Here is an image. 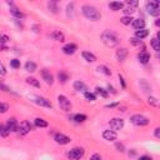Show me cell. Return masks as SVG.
<instances>
[{"mask_svg":"<svg viewBox=\"0 0 160 160\" xmlns=\"http://www.w3.org/2000/svg\"><path fill=\"white\" fill-rule=\"evenodd\" d=\"M101 41L108 46V48H115L119 42H120V38L118 36L116 32L111 31V30H105L101 34Z\"/></svg>","mask_w":160,"mask_h":160,"instance_id":"cell-1","label":"cell"},{"mask_svg":"<svg viewBox=\"0 0 160 160\" xmlns=\"http://www.w3.org/2000/svg\"><path fill=\"white\" fill-rule=\"evenodd\" d=\"M81 10H82L84 16H85L86 19L91 20V21H98V20L101 19L100 11H99L95 6H92V5H84V6L81 8Z\"/></svg>","mask_w":160,"mask_h":160,"instance_id":"cell-2","label":"cell"},{"mask_svg":"<svg viewBox=\"0 0 160 160\" xmlns=\"http://www.w3.org/2000/svg\"><path fill=\"white\" fill-rule=\"evenodd\" d=\"M146 11L151 16H159L160 14V2L158 0H150L146 2Z\"/></svg>","mask_w":160,"mask_h":160,"instance_id":"cell-3","label":"cell"},{"mask_svg":"<svg viewBox=\"0 0 160 160\" xmlns=\"http://www.w3.org/2000/svg\"><path fill=\"white\" fill-rule=\"evenodd\" d=\"M130 121H131V124H134L135 126H146V125L150 122V120H149L146 116L141 115V114H135V115H132V116L130 118Z\"/></svg>","mask_w":160,"mask_h":160,"instance_id":"cell-4","label":"cell"},{"mask_svg":"<svg viewBox=\"0 0 160 160\" xmlns=\"http://www.w3.org/2000/svg\"><path fill=\"white\" fill-rule=\"evenodd\" d=\"M68 158L70 159V160H80V159H82V156L85 155V150L82 149V148H79V146H76V148H72L70 151H68Z\"/></svg>","mask_w":160,"mask_h":160,"instance_id":"cell-5","label":"cell"},{"mask_svg":"<svg viewBox=\"0 0 160 160\" xmlns=\"http://www.w3.org/2000/svg\"><path fill=\"white\" fill-rule=\"evenodd\" d=\"M58 104H59L60 109L64 110V111H70L71 108H72L70 100H69L65 95H59V96H58Z\"/></svg>","mask_w":160,"mask_h":160,"instance_id":"cell-6","label":"cell"},{"mask_svg":"<svg viewBox=\"0 0 160 160\" xmlns=\"http://www.w3.org/2000/svg\"><path fill=\"white\" fill-rule=\"evenodd\" d=\"M109 125H110V129L116 131V130H121L124 128V120L120 119V118H112L110 121H109Z\"/></svg>","mask_w":160,"mask_h":160,"instance_id":"cell-7","label":"cell"},{"mask_svg":"<svg viewBox=\"0 0 160 160\" xmlns=\"http://www.w3.org/2000/svg\"><path fill=\"white\" fill-rule=\"evenodd\" d=\"M54 140H55V142L59 144V145H66V144H69V142L71 141V139H70L69 136H66V135H64V134H61V132L54 134Z\"/></svg>","mask_w":160,"mask_h":160,"instance_id":"cell-8","label":"cell"},{"mask_svg":"<svg viewBox=\"0 0 160 160\" xmlns=\"http://www.w3.org/2000/svg\"><path fill=\"white\" fill-rule=\"evenodd\" d=\"M34 102L39 106H42V108H49L51 109L52 108V104L50 100H48L46 98H42V96H35L34 98Z\"/></svg>","mask_w":160,"mask_h":160,"instance_id":"cell-9","label":"cell"},{"mask_svg":"<svg viewBox=\"0 0 160 160\" xmlns=\"http://www.w3.org/2000/svg\"><path fill=\"white\" fill-rule=\"evenodd\" d=\"M30 130H31V124H30L28 120L21 121L20 125H19V128H18V131H19L21 135H26L28 132H30Z\"/></svg>","mask_w":160,"mask_h":160,"instance_id":"cell-10","label":"cell"},{"mask_svg":"<svg viewBox=\"0 0 160 160\" xmlns=\"http://www.w3.org/2000/svg\"><path fill=\"white\" fill-rule=\"evenodd\" d=\"M102 138L106 141H115L118 139V134L114 130H104L102 131Z\"/></svg>","mask_w":160,"mask_h":160,"instance_id":"cell-11","label":"cell"},{"mask_svg":"<svg viewBox=\"0 0 160 160\" xmlns=\"http://www.w3.org/2000/svg\"><path fill=\"white\" fill-rule=\"evenodd\" d=\"M6 129L10 131V132H12V131H18V128H19V124H18V121H16V119L15 118H10V119H8V121H6Z\"/></svg>","mask_w":160,"mask_h":160,"instance_id":"cell-12","label":"cell"},{"mask_svg":"<svg viewBox=\"0 0 160 160\" xmlns=\"http://www.w3.org/2000/svg\"><path fill=\"white\" fill-rule=\"evenodd\" d=\"M41 76H42V80L48 84V85H52L54 84V76L50 71H48L46 69L41 70Z\"/></svg>","mask_w":160,"mask_h":160,"instance_id":"cell-13","label":"cell"},{"mask_svg":"<svg viewBox=\"0 0 160 160\" xmlns=\"http://www.w3.org/2000/svg\"><path fill=\"white\" fill-rule=\"evenodd\" d=\"M74 90H76V91H80V92H86L88 91V86H86V84L84 82V81H81V80H76V81H74Z\"/></svg>","mask_w":160,"mask_h":160,"instance_id":"cell-14","label":"cell"},{"mask_svg":"<svg viewBox=\"0 0 160 160\" xmlns=\"http://www.w3.org/2000/svg\"><path fill=\"white\" fill-rule=\"evenodd\" d=\"M50 36H51V39H54L55 41H60V42H64V41H65V35H64V32L60 31V30H54V31L50 34Z\"/></svg>","mask_w":160,"mask_h":160,"instance_id":"cell-15","label":"cell"},{"mask_svg":"<svg viewBox=\"0 0 160 160\" xmlns=\"http://www.w3.org/2000/svg\"><path fill=\"white\" fill-rule=\"evenodd\" d=\"M135 30H141V29H145V21L144 19H132L131 24H130Z\"/></svg>","mask_w":160,"mask_h":160,"instance_id":"cell-16","label":"cell"},{"mask_svg":"<svg viewBox=\"0 0 160 160\" xmlns=\"http://www.w3.org/2000/svg\"><path fill=\"white\" fill-rule=\"evenodd\" d=\"M76 50H78V46H76L75 44H72V42L66 44V45L62 48V51H64V54H66V55H72Z\"/></svg>","mask_w":160,"mask_h":160,"instance_id":"cell-17","label":"cell"},{"mask_svg":"<svg viewBox=\"0 0 160 160\" xmlns=\"http://www.w3.org/2000/svg\"><path fill=\"white\" fill-rule=\"evenodd\" d=\"M138 60H139L141 64H148L149 60H150V54H149L148 51L142 50V51H140V52L138 54Z\"/></svg>","mask_w":160,"mask_h":160,"instance_id":"cell-18","label":"cell"},{"mask_svg":"<svg viewBox=\"0 0 160 160\" xmlns=\"http://www.w3.org/2000/svg\"><path fill=\"white\" fill-rule=\"evenodd\" d=\"M109 9L112 11H119V10L124 9V4L120 1H111V2H109Z\"/></svg>","mask_w":160,"mask_h":160,"instance_id":"cell-19","label":"cell"},{"mask_svg":"<svg viewBox=\"0 0 160 160\" xmlns=\"http://www.w3.org/2000/svg\"><path fill=\"white\" fill-rule=\"evenodd\" d=\"M10 14L14 16V18H16V19H22L25 15L22 14V11L21 10H19L16 6H10Z\"/></svg>","mask_w":160,"mask_h":160,"instance_id":"cell-20","label":"cell"},{"mask_svg":"<svg viewBox=\"0 0 160 160\" xmlns=\"http://www.w3.org/2000/svg\"><path fill=\"white\" fill-rule=\"evenodd\" d=\"M81 55H82L84 60H86L88 62H94V61H96V56H95L92 52H90V51H82Z\"/></svg>","mask_w":160,"mask_h":160,"instance_id":"cell-21","label":"cell"},{"mask_svg":"<svg viewBox=\"0 0 160 160\" xmlns=\"http://www.w3.org/2000/svg\"><path fill=\"white\" fill-rule=\"evenodd\" d=\"M126 56H128V50L125 48H121L116 51V58H118L119 61H124L126 59Z\"/></svg>","mask_w":160,"mask_h":160,"instance_id":"cell-22","label":"cell"},{"mask_svg":"<svg viewBox=\"0 0 160 160\" xmlns=\"http://www.w3.org/2000/svg\"><path fill=\"white\" fill-rule=\"evenodd\" d=\"M146 36H149V30L148 29H141V30H136L135 31V38L139 39V40H141V39H144Z\"/></svg>","mask_w":160,"mask_h":160,"instance_id":"cell-23","label":"cell"},{"mask_svg":"<svg viewBox=\"0 0 160 160\" xmlns=\"http://www.w3.org/2000/svg\"><path fill=\"white\" fill-rule=\"evenodd\" d=\"M36 68H38V65L34 61H31V60H29V61L25 62V70L28 72H34L36 70Z\"/></svg>","mask_w":160,"mask_h":160,"instance_id":"cell-24","label":"cell"},{"mask_svg":"<svg viewBox=\"0 0 160 160\" xmlns=\"http://www.w3.org/2000/svg\"><path fill=\"white\" fill-rule=\"evenodd\" d=\"M34 125L36 126V128H48V121L46 120H44V119H41V118H36L35 120H34Z\"/></svg>","mask_w":160,"mask_h":160,"instance_id":"cell-25","label":"cell"},{"mask_svg":"<svg viewBox=\"0 0 160 160\" xmlns=\"http://www.w3.org/2000/svg\"><path fill=\"white\" fill-rule=\"evenodd\" d=\"M58 79H59V81L60 82H66L68 80H69V74L66 72V71H64V70H61V71H59V74H58Z\"/></svg>","mask_w":160,"mask_h":160,"instance_id":"cell-26","label":"cell"},{"mask_svg":"<svg viewBox=\"0 0 160 160\" xmlns=\"http://www.w3.org/2000/svg\"><path fill=\"white\" fill-rule=\"evenodd\" d=\"M26 82H28L29 85L34 86V88H40V82H39V80H38V79H35V78H32V76L26 78Z\"/></svg>","mask_w":160,"mask_h":160,"instance_id":"cell-27","label":"cell"},{"mask_svg":"<svg viewBox=\"0 0 160 160\" xmlns=\"http://www.w3.org/2000/svg\"><path fill=\"white\" fill-rule=\"evenodd\" d=\"M150 45H151V48H152L156 52L160 50V44H159V39H158V36H155V38H152V39H151Z\"/></svg>","mask_w":160,"mask_h":160,"instance_id":"cell-28","label":"cell"},{"mask_svg":"<svg viewBox=\"0 0 160 160\" xmlns=\"http://www.w3.org/2000/svg\"><path fill=\"white\" fill-rule=\"evenodd\" d=\"M95 94L100 95L101 98H108V95H109L108 90H105L104 88H100V86H96V88H95Z\"/></svg>","mask_w":160,"mask_h":160,"instance_id":"cell-29","label":"cell"},{"mask_svg":"<svg viewBox=\"0 0 160 160\" xmlns=\"http://www.w3.org/2000/svg\"><path fill=\"white\" fill-rule=\"evenodd\" d=\"M48 8H49V10H50L51 12H54V14H56V12L59 11L58 2H56V1H49V2H48Z\"/></svg>","mask_w":160,"mask_h":160,"instance_id":"cell-30","label":"cell"},{"mask_svg":"<svg viewBox=\"0 0 160 160\" xmlns=\"http://www.w3.org/2000/svg\"><path fill=\"white\" fill-rule=\"evenodd\" d=\"M74 10H75V4L74 2L68 4V6H66V15L69 18H72L74 16Z\"/></svg>","mask_w":160,"mask_h":160,"instance_id":"cell-31","label":"cell"},{"mask_svg":"<svg viewBox=\"0 0 160 160\" xmlns=\"http://www.w3.org/2000/svg\"><path fill=\"white\" fill-rule=\"evenodd\" d=\"M86 119H88V116H86L85 114H76V115H74V121L78 122V124L84 122Z\"/></svg>","mask_w":160,"mask_h":160,"instance_id":"cell-32","label":"cell"},{"mask_svg":"<svg viewBox=\"0 0 160 160\" xmlns=\"http://www.w3.org/2000/svg\"><path fill=\"white\" fill-rule=\"evenodd\" d=\"M98 70L100 71V72H102V74H105V75H111V70L108 68V66H105V65H100L99 68H98Z\"/></svg>","mask_w":160,"mask_h":160,"instance_id":"cell-33","label":"cell"},{"mask_svg":"<svg viewBox=\"0 0 160 160\" xmlns=\"http://www.w3.org/2000/svg\"><path fill=\"white\" fill-rule=\"evenodd\" d=\"M84 96H85V99H86L88 101H95V100H96V95H95L94 92H90V91L84 92Z\"/></svg>","mask_w":160,"mask_h":160,"instance_id":"cell-34","label":"cell"},{"mask_svg":"<svg viewBox=\"0 0 160 160\" xmlns=\"http://www.w3.org/2000/svg\"><path fill=\"white\" fill-rule=\"evenodd\" d=\"M131 21H132V18H131V16H125V15H124V16L120 19V22H121L122 25H130Z\"/></svg>","mask_w":160,"mask_h":160,"instance_id":"cell-35","label":"cell"},{"mask_svg":"<svg viewBox=\"0 0 160 160\" xmlns=\"http://www.w3.org/2000/svg\"><path fill=\"white\" fill-rule=\"evenodd\" d=\"M9 134H10V131L6 129V126L0 124V136H2V138H6Z\"/></svg>","mask_w":160,"mask_h":160,"instance_id":"cell-36","label":"cell"},{"mask_svg":"<svg viewBox=\"0 0 160 160\" xmlns=\"http://www.w3.org/2000/svg\"><path fill=\"white\" fill-rule=\"evenodd\" d=\"M122 12L125 14V16H131V15L135 12V9H134V8L128 6V8H124V9H122Z\"/></svg>","mask_w":160,"mask_h":160,"instance_id":"cell-37","label":"cell"},{"mask_svg":"<svg viewBox=\"0 0 160 160\" xmlns=\"http://www.w3.org/2000/svg\"><path fill=\"white\" fill-rule=\"evenodd\" d=\"M148 102H149L150 105L155 106V108L159 106V100H158L156 98H154V96H149V98H148Z\"/></svg>","mask_w":160,"mask_h":160,"instance_id":"cell-38","label":"cell"},{"mask_svg":"<svg viewBox=\"0 0 160 160\" xmlns=\"http://www.w3.org/2000/svg\"><path fill=\"white\" fill-rule=\"evenodd\" d=\"M10 66H11L12 69H19V68H20V60H18V59L10 60Z\"/></svg>","mask_w":160,"mask_h":160,"instance_id":"cell-39","label":"cell"},{"mask_svg":"<svg viewBox=\"0 0 160 160\" xmlns=\"http://www.w3.org/2000/svg\"><path fill=\"white\" fill-rule=\"evenodd\" d=\"M130 44H132L134 46H140V45L142 44V41L139 40V39H136V38H131V39H130Z\"/></svg>","mask_w":160,"mask_h":160,"instance_id":"cell-40","label":"cell"},{"mask_svg":"<svg viewBox=\"0 0 160 160\" xmlns=\"http://www.w3.org/2000/svg\"><path fill=\"white\" fill-rule=\"evenodd\" d=\"M9 110V105L5 102H0V114H4Z\"/></svg>","mask_w":160,"mask_h":160,"instance_id":"cell-41","label":"cell"},{"mask_svg":"<svg viewBox=\"0 0 160 160\" xmlns=\"http://www.w3.org/2000/svg\"><path fill=\"white\" fill-rule=\"evenodd\" d=\"M0 75L1 76H4V75H6V68H5V65L0 61Z\"/></svg>","mask_w":160,"mask_h":160,"instance_id":"cell-42","label":"cell"},{"mask_svg":"<svg viewBox=\"0 0 160 160\" xmlns=\"http://www.w3.org/2000/svg\"><path fill=\"white\" fill-rule=\"evenodd\" d=\"M126 4H128L130 8H134V9L139 5V2H138V1H130V0H126Z\"/></svg>","mask_w":160,"mask_h":160,"instance_id":"cell-43","label":"cell"},{"mask_svg":"<svg viewBox=\"0 0 160 160\" xmlns=\"http://www.w3.org/2000/svg\"><path fill=\"white\" fill-rule=\"evenodd\" d=\"M89 160H101V155L98 154V152H95V154H92V155L90 156Z\"/></svg>","mask_w":160,"mask_h":160,"instance_id":"cell-44","label":"cell"},{"mask_svg":"<svg viewBox=\"0 0 160 160\" xmlns=\"http://www.w3.org/2000/svg\"><path fill=\"white\" fill-rule=\"evenodd\" d=\"M119 79H120V82H121V88H122V89H125V88H126V84H125V80H124L122 75H120V74H119Z\"/></svg>","mask_w":160,"mask_h":160,"instance_id":"cell-45","label":"cell"},{"mask_svg":"<svg viewBox=\"0 0 160 160\" xmlns=\"http://www.w3.org/2000/svg\"><path fill=\"white\" fill-rule=\"evenodd\" d=\"M115 148L118 149V151H121V152L124 151V145H122V144H120V142H118V144L115 145Z\"/></svg>","mask_w":160,"mask_h":160,"instance_id":"cell-46","label":"cell"},{"mask_svg":"<svg viewBox=\"0 0 160 160\" xmlns=\"http://www.w3.org/2000/svg\"><path fill=\"white\" fill-rule=\"evenodd\" d=\"M118 105H119V102H111V104H106V105H105V108L111 109V108H115V106H118Z\"/></svg>","mask_w":160,"mask_h":160,"instance_id":"cell-47","label":"cell"},{"mask_svg":"<svg viewBox=\"0 0 160 160\" xmlns=\"http://www.w3.org/2000/svg\"><path fill=\"white\" fill-rule=\"evenodd\" d=\"M9 40V38L6 36V35H2V36H0V44H4V42H6Z\"/></svg>","mask_w":160,"mask_h":160,"instance_id":"cell-48","label":"cell"},{"mask_svg":"<svg viewBox=\"0 0 160 160\" xmlns=\"http://www.w3.org/2000/svg\"><path fill=\"white\" fill-rule=\"evenodd\" d=\"M138 160H151V156H149V155H142V156H140Z\"/></svg>","mask_w":160,"mask_h":160,"instance_id":"cell-49","label":"cell"},{"mask_svg":"<svg viewBox=\"0 0 160 160\" xmlns=\"http://www.w3.org/2000/svg\"><path fill=\"white\" fill-rule=\"evenodd\" d=\"M154 134H155V138H160V128H156L155 129V131H154Z\"/></svg>","mask_w":160,"mask_h":160,"instance_id":"cell-50","label":"cell"},{"mask_svg":"<svg viewBox=\"0 0 160 160\" xmlns=\"http://www.w3.org/2000/svg\"><path fill=\"white\" fill-rule=\"evenodd\" d=\"M0 90H2V91H10V89H9L8 86H5V85H1V84H0Z\"/></svg>","mask_w":160,"mask_h":160,"instance_id":"cell-51","label":"cell"},{"mask_svg":"<svg viewBox=\"0 0 160 160\" xmlns=\"http://www.w3.org/2000/svg\"><path fill=\"white\" fill-rule=\"evenodd\" d=\"M108 89H109V91L111 90V92H112V94H116V91H115V89H114V88H112L111 85H109V86H108Z\"/></svg>","mask_w":160,"mask_h":160,"instance_id":"cell-52","label":"cell"},{"mask_svg":"<svg viewBox=\"0 0 160 160\" xmlns=\"http://www.w3.org/2000/svg\"><path fill=\"white\" fill-rule=\"evenodd\" d=\"M32 29H34V31H35V32H39V31H40V30H39L40 28H39L38 25H34V26H32Z\"/></svg>","mask_w":160,"mask_h":160,"instance_id":"cell-53","label":"cell"},{"mask_svg":"<svg viewBox=\"0 0 160 160\" xmlns=\"http://www.w3.org/2000/svg\"><path fill=\"white\" fill-rule=\"evenodd\" d=\"M0 50L2 51V50H8V48L5 46V45H2V44H0Z\"/></svg>","mask_w":160,"mask_h":160,"instance_id":"cell-54","label":"cell"},{"mask_svg":"<svg viewBox=\"0 0 160 160\" xmlns=\"http://www.w3.org/2000/svg\"><path fill=\"white\" fill-rule=\"evenodd\" d=\"M0 36H1V35H0Z\"/></svg>","mask_w":160,"mask_h":160,"instance_id":"cell-55","label":"cell"}]
</instances>
